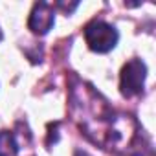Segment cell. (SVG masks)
I'll return each mask as SVG.
<instances>
[{
  "label": "cell",
  "mask_w": 156,
  "mask_h": 156,
  "mask_svg": "<svg viewBox=\"0 0 156 156\" xmlns=\"http://www.w3.org/2000/svg\"><path fill=\"white\" fill-rule=\"evenodd\" d=\"M75 156H90V154H88V152H85V151H77V152H75Z\"/></svg>",
  "instance_id": "cell-5"
},
{
  "label": "cell",
  "mask_w": 156,
  "mask_h": 156,
  "mask_svg": "<svg viewBox=\"0 0 156 156\" xmlns=\"http://www.w3.org/2000/svg\"><path fill=\"white\" fill-rule=\"evenodd\" d=\"M118 30L105 20H92L85 28V41L90 50L98 53H107L118 44Z\"/></svg>",
  "instance_id": "cell-1"
},
{
  "label": "cell",
  "mask_w": 156,
  "mask_h": 156,
  "mask_svg": "<svg viewBox=\"0 0 156 156\" xmlns=\"http://www.w3.org/2000/svg\"><path fill=\"white\" fill-rule=\"evenodd\" d=\"M0 41H2V31H0Z\"/></svg>",
  "instance_id": "cell-6"
},
{
  "label": "cell",
  "mask_w": 156,
  "mask_h": 156,
  "mask_svg": "<svg viewBox=\"0 0 156 156\" xmlns=\"http://www.w3.org/2000/svg\"><path fill=\"white\" fill-rule=\"evenodd\" d=\"M17 154H19V145L15 136L8 130H0V156H17Z\"/></svg>",
  "instance_id": "cell-4"
},
{
  "label": "cell",
  "mask_w": 156,
  "mask_h": 156,
  "mask_svg": "<svg viewBox=\"0 0 156 156\" xmlns=\"http://www.w3.org/2000/svg\"><path fill=\"white\" fill-rule=\"evenodd\" d=\"M55 22V13H53V8L46 2H39L33 6L31 9V15H30V20H28V28L37 33V35H44L51 30Z\"/></svg>",
  "instance_id": "cell-3"
},
{
  "label": "cell",
  "mask_w": 156,
  "mask_h": 156,
  "mask_svg": "<svg viewBox=\"0 0 156 156\" xmlns=\"http://www.w3.org/2000/svg\"><path fill=\"white\" fill-rule=\"evenodd\" d=\"M145 77H147L145 62L141 59H130L121 70V79H119L121 94L127 98L141 94L143 85H145Z\"/></svg>",
  "instance_id": "cell-2"
}]
</instances>
